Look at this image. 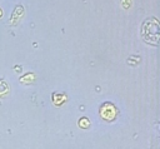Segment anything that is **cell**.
Listing matches in <instances>:
<instances>
[{"label":"cell","instance_id":"6da1fadb","mask_svg":"<svg viewBox=\"0 0 160 149\" xmlns=\"http://www.w3.org/2000/svg\"><path fill=\"white\" fill-rule=\"evenodd\" d=\"M141 38L144 41L156 45L160 44V23L156 18H146L141 24Z\"/></svg>","mask_w":160,"mask_h":149}]
</instances>
